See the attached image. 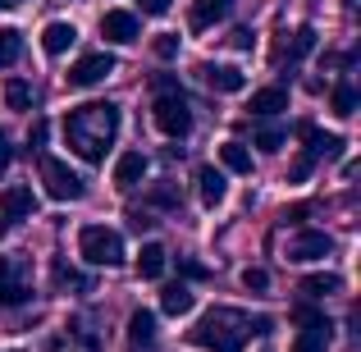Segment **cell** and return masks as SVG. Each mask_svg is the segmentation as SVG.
Masks as SVG:
<instances>
[{"mask_svg": "<svg viewBox=\"0 0 361 352\" xmlns=\"http://www.w3.org/2000/svg\"><path fill=\"white\" fill-rule=\"evenodd\" d=\"M165 247L160 243H142V252H137V279H160L165 274Z\"/></svg>", "mask_w": 361, "mask_h": 352, "instance_id": "cell-20", "label": "cell"}, {"mask_svg": "<svg viewBox=\"0 0 361 352\" xmlns=\"http://www.w3.org/2000/svg\"><path fill=\"white\" fill-rule=\"evenodd\" d=\"M110 73H115V55L110 51H87L73 60V69L64 73L69 78V87H97V83H106Z\"/></svg>", "mask_w": 361, "mask_h": 352, "instance_id": "cell-6", "label": "cell"}, {"mask_svg": "<svg viewBox=\"0 0 361 352\" xmlns=\"http://www.w3.org/2000/svg\"><path fill=\"white\" fill-rule=\"evenodd\" d=\"M73 42H78V28L64 23V18H55V23L42 28V51H46V55H64Z\"/></svg>", "mask_w": 361, "mask_h": 352, "instance_id": "cell-15", "label": "cell"}, {"mask_svg": "<svg viewBox=\"0 0 361 352\" xmlns=\"http://www.w3.org/2000/svg\"><path fill=\"white\" fill-rule=\"evenodd\" d=\"M151 206H165V211L178 206V188L174 183H156V188H151Z\"/></svg>", "mask_w": 361, "mask_h": 352, "instance_id": "cell-31", "label": "cell"}, {"mask_svg": "<svg viewBox=\"0 0 361 352\" xmlns=\"http://www.w3.org/2000/svg\"><path fill=\"white\" fill-rule=\"evenodd\" d=\"M9 5H14V0H9Z\"/></svg>", "mask_w": 361, "mask_h": 352, "instance_id": "cell-43", "label": "cell"}, {"mask_svg": "<svg viewBox=\"0 0 361 352\" xmlns=\"http://www.w3.org/2000/svg\"><path fill=\"white\" fill-rule=\"evenodd\" d=\"M252 42H256L252 28H238V32H233V46H238V51H252Z\"/></svg>", "mask_w": 361, "mask_h": 352, "instance_id": "cell-37", "label": "cell"}, {"mask_svg": "<svg viewBox=\"0 0 361 352\" xmlns=\"http://www.w3.org/2000/svg\"><path fill=\"white\" fill-rule=\"evenodd\" d=\"M5 5H9V0H0V9H5Z\"/></svg>", "mask_w": 361, "mask_h": 352, "instance_id": "cell-41", "label": "cell"}, {"mask_svg": "<svg viewBox=\"0 0 361 352\" xmlns=\"http://www.w3.org/2000/svg\"><path fill=\"white\" fill-rule=\"evenodd\" d=\"M329 252H334V238L320 233V229H302V233H293V238H288V261H298V265H307V261H325Z\"/></svg>", "mask_w": 361, "mask_h": 352, "instance_id": "cell-8", "label": "cell"}, {"mask_svg": "<svg viewBox=\"0 0 361 352\" xmlns=\"http://www.w3.org/2000/svg\"><path fill=\"white\" fill-rule=\"evenodd\" d=\"M0 142H5V138H0Z\"/></svg>", "mask_w": 361, "mask_h": 352, "instance_id": "cell-44", "label": "cell"}, {"mask_svg": "<svg viewBox=\"0 0 361 352\" xmlns=\"http://www.w3.org/2000/svg\"><path fill=\"white\" fill-rule=\"evenodd\" d=\"M192 307H197V298H192L188 284H165V293H160V311H169V316H188Z\"/></svg>", "mask_w": 361, "mask_h": 352, "instance_id": "cell-19", "label": "cell"}, {"mask_svg": "<svg viewBox=\"0 0 361 352\" xmlns=\"http://www.w3.org/2000/svg\"><path fill=\"white\" fill-rule=\"evenodd\" d=\"M18 55H23V32L18 28H0V69L18 64Z\"/></svg>", "mask_w": 361, "mask_h": 352, "instance_id": "cell-23", "label": "cell"}, {"mask_svg": "<svg viewBox=\"0 0 361 352\" xmlns=\"http://www.w3.org/2000/svg\"><path fill=\"white\" fill-rule=\"evenodd\" d=\"M316 51V28H298V32H293V46H288V60H307V55Z\"/></svg>", "mask_w": 361, "mask_h": 352, "instance_id": "cell-26", "label": "cell"}, {"mask_svg": "<svg viewBox=\"0 0 361 352\" xmlns=\"http://www.w3.org/2000/svg\"><path fill=\"white\" fill-rule=\"evenodd\" d=\"M137 5H142V14H169L174 0H137Z\"/></svg>", "mask_w": 361, "mask_h": 352, "instance_id": "cell-36", "label": "cell"}, {"mask_svg": "<svg viewBox=\"0 0 361 352\" xmlns=\"http://www.w3.org/2000/svg\"><path fill=\"white\" fill-rule=\"evenodd\" d=\"M128 220H133V229H137V233H142V229H151V224H156V220H151V215H142V211H133Z\"/></svg>", "mask_w": 361, "mask_h": 352, "instance_id": "cell-38", "label": "cell"}, {"mask_svg": "<svg viewBox=\"0 0 361 352\" xmlns=\"http://www.w3.org/2000/svg\"><path fill=\"white\" fill-rule=\"evenodd\" d=\"M128 344L133 348H151L156 344V316H151V311H133L128 316Z\"/></svg>", "mask_w": 361, "mask_h": 352, "instance_id": "cell-21", "label": "cell"}, {"mask_svg": "<svg viewBox=\"0 0 361 352\" xmlns=\"http://www.w3.org/2000/svg\"><path fill=\"white\" fill-rule=\"evenodd\" d=\"M197 193H202V206H220L224 193H229V183H224V174L215 165H202L197 169Z\"/></svg>", "mask_w": 361, "mask_h": 352, "instance_id": "cell-16", "label": "cell"}, {"mask_svg": "<svg viewBox=\"0 0 361 352\" xmlns=\"http://www.w3.org/2000/svg\"><path fill=\"white\" fill-rule=\"evenodd\" d=\"M27 298H32V289H27V279L18 274V265L9 261V256H0V307H23Z\"/></svg>", "mask_w": 361, "mask_h": 352, "instance_id": "cell-11", "label": "cell"}, {"mask_svg": "<svg viewBox=\"0 0 361 352\" xmlns=\"http://www.w3.org/2000/svg\"><path fill=\"white\" fill-rule=\"evenodd\" d=\"M252 115H261V119H270V115H279V110H288V87H261V92H252Z\"/></svg>", "mask_w": 361, "mask_h": 352, "instance_id": "cell-17", "label": "cell"}, {"mask_svg": "<svg viewBox=\"0 0 361 352\" xmlns=\"http://www.w3.org/2000/svg\"><path fill=\"white\" fill-rule=\"evenodd\" d=\"M293 316H298L302 325H307L298 339H293V352H325V348H329V339H334V325H329V320L320 316V311H311V307H298Z\"/></svg>", "mask_w": 361, "mask_h": 352, "instance_id": "cell-7", "label": "cell"}, {"mask_svg": "<svg viewBox=\"0 0 361 352\" xmlns=\"http://www.w3.org/2000/svg\"><path fill=\"white\" fill-rule=\"evenodd\" d=\"M256 147H261V151H279V147H283V128H279V123H265V128H256Z\"/></svg>", "mask_w": 361, "mask_h": 352, "instance_id": "cell-28", "label": "cell"}, {"mask_svg": "<svg viewBox=\"0 0 361 352\" xmlns=\"http://www.w3.org/2000/svg\"><path fill=\"white\" fill-rule=\"evenodd\" d=\"M14 352H18V348H14Z\"/></svg>", "mask_w": 361, "mask_h": 352, "instance_id": "cell-45", "label": "cell"}, {"mask_svg": "<svg viewBox=\"0 0 361 352\" xmlns=\"http://www.w3.org/2000/svg\"><path fill=\"white\" fill-rule=\"evenodd\" d=\"M151 119H156V128L165 133V138H174V142L192 133V110H188V97H183L178 87L160 92L156 106H151Z\"/></svg>", "mask_w": 361, "mask_h": 352, "instance_id": "cell-4", "label": "cell"}, {"mask_svg": "<svg viewBox=\"0 0 361 352\" xmlns=\"http://www.w3.org/2000/svg\"><path fill=\"white\" fill-rule=\"evenodd\" d=\"M247 339H252V316L233 307H215L192 325V344L206 352H243Z\"/></svg>", "mask_w": 361, "mask_h": 352, "instance_id": "cell-2", "label": "cell"}, {"mask_svg": "<svg viewBox=\"0 0 361 352\" xmlns=\"http://www.w3.org/2000/svg\"><path fill=\"white\" fill-rule=\"evenodd\" d=\"M55 279H60V284H73V289H87V279H82V274H73L69 265H55Z\"/></svg>", "mask_w": 361, "mask_h": 352, "instance_id": "cell-34", "label": "cell"}, {"mask_svg": "<svg viewBox=\"0 0 361 352\" xmlns=\"http://www.w3.org/2000/svg\"><path fill=\"white\" fill-rule=\"evenodd\" d=\"M5 106L9 110H32V87L23 78H9L5 83Z\"/></svg>", "mask_w": 361, "mask_h": 352, "instance_id": "cell-25", "label": "cell"}, {"mask_svg": "<svg viewBox=\"0 0 361 352\" xmlns=\"http://www.w3.org/2000/svg\"><path fill=\"white\" fill-rule=\"evenodd\" d=\"M338 289H343L338 274H307V279H302V293H307V298H329V293H338Z\"/></svg>", "mask_w": 361, "mask_h": 352, "instance_id": "cell-24", "label": "cell"}, {"mask_svg": "<svg viewBox=\"0 0 361 352\" xmlns=\"http://www.w3.org/2000/svg\"><path fill=\"white\" fill-rule=\"evenodd\" d=\"M32 211H37V197H32V188H5L0 193V215H5V224H18V220H32Z\"/></svg>", "mask_w": 361, "mask_h": 352, "instance_id": "cell-13", "label": "cell"}, {"mask_svg": "<svg viewBox=\"0 0 361 352\" xmlns=\"http://www.w3.org/2000/svg\"><path fill=\"white\" fill-rule=\"evenodd\" d=\"M224 14H229V0H192V14H188V23H192L197 32H206V28L220 23Z\"/></svg>", "mask_w": 361, "mask_h": 352, "instance_id": "cell-18", "label": "cell"}, {"mask_svg": "<svg viewBox=\"0 0 361 352\" xmlns=\"http://www.w3.org/2000/svg\"><path fill=\"white\" fill-rule=\"evenodd\" d=\"M9 160H14V151H9V147H5V142H0V169H5V165H9Z\"/></svg>", "mask_w": 361, "mask_h": 352, "instance_id": "cell-40", "label": "cell"}, {"mask_svg": "<svg viewBox=\"0 0 361 352\" xmlns=\"http://www.w3.org/2000/svg\"><path fill=\"white\" fill-rule=\"evenodd\" d=\"M151 51H156V60H174V55H178V37L174 32H160L156 42H151Z\"/></svg>", "mask_w": 361, "mask_h": 352, "instance_id": "cell-30", "label": "cell"}, {"mask_svg": "<svg viewBox=\"0 0 361 352\" xmlns=\"http://www.w3.org/2000/svg\"><path fill=\"white\" fill-rule=\"evenodd\" d=\"M298 138H307V156L311 160H334V156H343V138H338V133H320L311 119L298 123Z\"/></svg>", "mask_w": 361, "mask_h": 352, "instance_id": "cell-10", "label": "cell"}, {"mask_svg": "<svg viewBox=\"0 0 361 352\" xmlns=\"http://www.w3.org/2000/svg\"><path fill=\"white\" fill-rule=\"evenodd\" d=\"M343 5H353V0H343Z\"/></svg>", "mask_w": 361, "mask_h": 352, "instance_id": "cell-42", "label": "cell"}, {"mask_svg": "<svg viewBox=\"0 0 361 352\" xmlns=\"http://www.w3.org/2000/svg\"><path fill=\"white\" fill-rule=\"evenodd\" d=\"M178 274H183V279H206V265L192 261V256H178Z\"/></svg>", "mask_w": 361, "mask_h": 352, "instance_id": "cell-33", "label": "cell"}, {"mask_svg": "<svg viewBox=\"0 0 361 352\" xmlns=\"http://www.w3.org/2000/svg\"><path fill=\"white\" fill-rule=\"evenodd\" d=\"M220 165L233 169V174H252V151H247L243 142H224L220 147Z\"/></svg>", "mask_w": 361, "mask_h": 352, "instance_id": "cell-22", "label": "cell"}, {"mask_svg": "<svg viewBox=\"0 0 361 352\" xmlns=\"http://www.w3.org/2000/svg\"><path fill=\"white\" fill-rule=\"evenodd\" d=\"M243 289L265 293V289H270V270H261V265H247V270H243Z\"/></svg>", "mask_w": 361, "mask_h": 352, "instance_id": "cell-29", "label": "cell"}, {"mask_svg": "<svg viewBox=\"0 0 361 352\" xmlns=\"http://www.w3.org/2000/svg\"><path fill=\"white\" fill-rule=\"evenodd\" d=\"M307 215H311V202H298V206H288V211H283V220H288V224H302Z\"/></svg>", "mask_w": 361, "mask_h": 352, "instance_id": "cell-35", "label": "cell"}, {"mask_svg": "<svg viewBox=\"0 0 361 352\" xmlns=\"http://www.w3.org/2000/svg\"><path fill=\"white\" fill-rule=\"evenodd\" d=\"M311 169H316V160H311V156H298V160L288 165V183H307Z\"/></svg>", "mask_w": 361, "mask_h": 352, "instance_id": "cell-32", "label": "cell"}, {"mask_svg": "<svg viewBox=\"0 0 361 352\" xmlns=\"http://www.w3.org/2000/svg\"><path fill=\"white\" fill-rule=\"evenodd\" d=\"M101 37L115 42V46H133L142 37L137 14H128V9H106V14H101Z\"/></svg>", "mask_w": 361, "mask_h": 352, "instance_id": "cell-9", "label": "cell"}, {"mask_svg": "<svg viewBox=\"0 0 361 352\" xmlns=\"http://www.w3.org/2000/svg\"><path fill=\"white\" fill-rule=\"evenodd\" d=\"M142 178H147V156H142V151H123L115 160V188L128 193V188H137Z\"/></svg>", "mask_w": 361, "mask_h": 352, "instance_id": "cell-14", "label": "cell"}, {"mask_svg": "<svg viewBox=\"0 0 361 352\" xmlns=\"http://www.w3.org/2000/svg\"><path fill=\"white\" fill-rule=\"evenodd\" d=\"M27 142H32V147H42V142H46V123H32V138H27Z\"/></svg>", "mask_w": 361, "mask_h": 352, "instance_id": "cell-39", "label": "cell"}, {"mask_svg": "<svg viewBox=\"0 0 361 352\" xmlns=\"http://www.w3.org/2000/svg\"><path fill=\"white\" fill-rule=\"evenodd\" d=\"M329 106H334V115H357V92L353 87H334V92H329Z\"/></svg>", "mask_w": 361, "mask_h": 352, "instance_id": "cell-27", "label": "cell"}, {"mask_svg": "<svg viewBox=\"0 0 361 352\" xmlns=\"http://www.w3.org/2000/svg\"><path fill=\"white\" fill-rule=\"evenodd\" d=\"M197 73H202V83L211 92H229V97H233V92L247 87V73L238 69V64H202Z\"/></svg>", "mask_w": 361, "mask_h": 352, "instance_id": "cell-12", "label": "cell"}, {"mask_svg": "<svg viewBox=\"0 0 361 352\" xmlns=\"http://www.w3.org/2000/svg\"><path fill=\"white\" fill-rule=\"evenodd\" d=\"M42 183H46V197H55V202H78V197L87 193V183H82L64 160H55V156L42 160Z\"/></svg>", "mask_w": 361, "mask_h": 352, "instance_id": "cell-5", "label": "cell"}, {"mask_svg": "<svg viewBox=\"0 0 361 352\" xmlns=\"http://www.w3.org/2000/svg\"><path fill=\"white\" fill-rule=\"evenodd\" d=\"M78 256L87 265H123V238L119 229H106V224H82L78 229Z\"/></svg>", "mask_w": 361, "mask_h": 352, "instance_id": "cell-3", "label": "cell"}, {"mask_svg": "<svg viewBox=\"0 0 361 352\" xmlns=\"http://www.w3.org/2000/svg\"><path fill=\"white\" fill-rule=\"evenodd\" d=\"M115 138H119V106H110V101H87V106H73L64 115V142L87 165H101L106 151L115 147Z\"/></svg>", "mask_w": 361, "mask_h": 352, "instance_id": "cell-1", "label": "cell"}]
</instances>
